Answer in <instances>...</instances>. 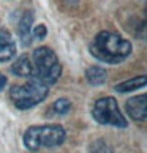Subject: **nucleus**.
Returning <instances> with one entry per match:
<instances>
[{
  "mask_svg": "<svg viewBox=\"0 0 147 153\" xmlns=\"http://www.w3.org/2000/svg\"><path fill=\"white\" fill-rule=\"evenodd\" d=\"M16 55V43L7 29L0 30V62H8Z\"/></svg>",
  "mask_w": 147,
  "mask_h": 153,
  "instance_id": "7",
  "label": "nucleus"
},
{
  "mask_svg": "<svg viewBox=\"0 0 147 153\" xmlns=\"http://www.w3.org/2000/svg\"><path fill=\"white\" fill-rule=\"evenodd\" d=\"M49 85L38 81L35 77H30V81L24 85H14L10 92L13 104L21 111H27L40 104L48 96Z\"/></svg>",
  "mask_w": 147,
  "mask_h": 153,
  "instance_id": "4",
  "label": "nucleus"
},
{
  "mask_svg": "<svg viewBox=\"0 0 147 153\" xmlns=\"http://www.w3.org/2000/svg\"><path fill=\"white\" fill-rule=\"evenodd\" d=\"M90 54L104 63L117 65L131 54V43L119 33L100 32L90 43Z\"/></svg>",
  "mask_w": 147,
  "mask_h": 153,
  "instance_id": "1",
  "label": "nucleus"
},
{
  "mask_svg": "<svg viewBox=\"0 0 147 153\" xmlns=\"http://www.w3.org/2000/svg\"><path fill=\"white\" fill-rule=\"evenodd\" d=\"M48 35V30L46 27H44L43 24H38L35 27V30L32 32V39H38V41H41V39H44Z\"/></svg>",
  "mask_w": 147,
  "mask_h": 153,
  "instance_id": "14",
  "label": "nucleus"
},
{
  "mask_svg": "<svg viewBox=\"0 0 147 153\" xmlns=\"http://www.w3.org/2000/svg\"><path fill=\"white\" fill-rule=\"evenodd\" d=\"M32 65H33V76L38 81L44 82L46 85H52L59 81L62 74V65L57 59V55L51 48L40 46L32 54Z\"/></svg>",
  "mask_w": 147,
  "mask_h": 153,
  "instance_id": "3",
  "label": "nucleus"
},
{
  "mask_svg": "<svg viewBox=\"0 0 147 153\" xmlns=\"http://www.w3.org/2000/svg\"><path fill=\"white\" fill-rule=\"evenodd\" d=\"M32 24H33V13L32 11H25L22 14L19 25H18V33H19V39H21L22 46H29L33 41L32 39Z\"/></svg>",
  "mask_w": 147,
  "mask_h": 153,
  "instance_id": "8",
  "label": "nucleus"
},
{
  "mask_svg": "<svg viewBox=\"0 0 147 153\" xmlns=\"http://www.w3.org/2000/svg\"><path fill=\"white\" fill-rule=\"evenodd\" d=\"M89 153H114L111 145L104 140H95L89 147Z\"/></svg>",
  "mask_w": 147,
  "mask_h": 153,
  "instance_id": "13",
  "label": "nucleus"
},
{
  "mask_svg": "<svg viewBox=\"0 0 147 153\" xmlns=\"http://www.w3.org/2000/svg\"><path fill=\"white\" fill-rule=\"evenodd\" d=\"M49 111H52V114H55V115H65L71 111V101L66 98H59L52 103Z\"/></svg>",
  "mask_w": 147,
  "mask_h": 153,
  "instance_id": "12",
  "label": "nucleus"
},
{
  "mask_svg": "<svg viewBox=\"0 0 147 153\" xmlns=\"http://www.w3.org/2000/svg\"><path fill=\"white\" fill-rule=\"evenodd\" d=\"M86 79L90 85L97 87V85H103L108 79V74H106V70L100 66H90L86 70Z\"/></svg>",
  "mask_w": 147,
  "mask_h": 153,
  "instance_id": "10",
  "label": "nucleus"
},
{
  "mask_svg": "<svg viewBox=\"0 0 147 153\" xmlns=\"http://www.w3.org/2000/svg\"><path fill=\"white\" fill-rule=\"evenodd\" d=\"M146 76H141V77H133L130 81H125V82H120L114 87L119 93H125V92H133L139 87H144L146 85Z\"/></svg>",
  "mask_w": 147,
  "mask_h": 153,
  "instance_id": "11",
  "label": "nucleus"
},
{
  "mask_svg": "<svg viewBox=\"0 0 147 153\" xmlns=\"http://www.w3.org/2000/svg\"><path fill=\"white\" fill-rule=\"evenodd\" d=\"M66 133L60 125H35L25 129L24 133V145L30 152H38L41 147L52 149L65 142Z\"/></svg>",
  "mask_w": 147,
  "mask_h": 153,
  "instance_id": "2",
  "label": "nucleus"
},
{
  "mask_svg": "<svg viewBox=\"0 0 147 153\" xmlns=\"http://www.w3.org/2000/svg\"><path fill=\"white\" fill-rule=\"evenodd\" d=\"M93 118L101 125H108V126H116V128H127V118L119 109V104L114 98L104 96V98L97 100L92 109Z\"/></svg>",
  "mask_w": 147,
  "mask_h": 153,
  "instance_id": "5",
  "label": "nucleus"
},
{
  "mask_svg": "<svg viewBox=\"0 0 147 153\" xmlns=\"http://www.w3.org/2000/svg\"><path fill=\"white\" fill-rule=\"evenodd\" d=\"M11 71L19 77H29L30 79L33 76V65H32V62L27 55H21V57L13 63Z\"/></svg>",
  "mask_w": 147,
  "mask_h": 153,
  "instance_id": "9",
  "label": "nucleus"
},
{
  "mask_svg": "<svg viewBox=\"0 0 147 153\" xmlns=\"http://www.w3.org/2000/svg\"><path fill=\"white\" fill-rule=\"evenodd\" d=\"M125 111L134 122H144L147 118V96H133L125 103Z\"/></svg>",
  "mask_w": 147,
  "mask_h": 153,
  "instance_id": "6",
  "label": "nucleus"
},
{
  "mask_svg": "<svg viewBox=\"0 0 147 153\" xmlns=\"http://www.w3.org/2000/svg\"><path fill=\"white\" fill-rule=\"evenodd\" d=\"M5 87H7V77H5L2 73H0V92H2Z\"/></svg>",
  "mask_w": 147,
  "mask_h": 153,
  "instance_id": "15",
  "label": "nucleus"
}]
</instances>
